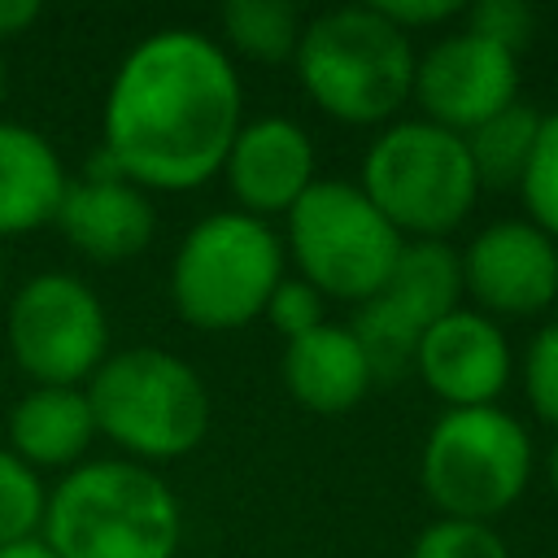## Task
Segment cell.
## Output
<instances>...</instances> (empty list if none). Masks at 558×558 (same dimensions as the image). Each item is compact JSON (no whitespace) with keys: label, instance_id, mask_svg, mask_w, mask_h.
I'll list each match as a JSON object with an SVG mask.
<instances>
[{"label":"cell","instance_id":"18","mask_svg":"<svg viewBox=\"0 0 558 558\" xmlns=\"http://www.w3.org/2000/svg\"><path fill=\"white\" fill-rule=\"evenodd\" d=\"M418 336L462 305V257L445 240H405L388 283L375 292Z\"/></svg>","mask_w":558,"mask_h":558},{"label":"cell","instance_id":"31","mask_svg":"<svg viewBox=\"0 0 558 558\" xmlns=\"http://www.w3.org/2000/svg\"><path fill=\"white\" fill-rule=\"evenodd\" d=\"M0 100H4V61H0Z\"/></svg>","mask_w":558,"mask_h":558},{"label":"cell","instance_id":"4","mask_svg":"<svg viewBox=\"0 0 558 558\" xmlns=\"http://www.w3.org/2000/svg\"><path fill=\"white\" fill-rule=\"evenodd\" d=\"M96 436L113 440L131 462H174L209 432L205 379L170 349H113L87 379Z\"/></svg>","mask_w":558,"mask_h":558},{"label":"cell","instance_id":"10","mask_svg":"<svg viewBox=\"0 0 558 558\" xmlns=\"http://www.w3.org/2000/svg\"><path fill=\"white\" fill-rule=\"evenodd\" d=\"M410 96L418 100L423 122L466 135L519 100V57L471 31H453L414 61Z\"/></svg>","mask_w":558,"mask_h":558},{"label":"cell","instance_id":"26","mask_svg":"<svg viewBox=\"0 0 558 558\" xmlns=\"http://www.w3.org/2000/svg\"><path fill=\"white\" fill-rule=\"evenodd\" d=\"M266 318H270V327H275L283 340L310 336L314 327L327 323V296H323L314 283H305L301 275H283L279 288H275L270 301H266Z\"/></svg>","mask_w":558,"mask_h":558},{"label":"cell","instance_id":"6","mask_svg":"<svg viewBox=\"0 0 558 558\" xmlns=\"http://www.w3.org/2000/svg\"><path fill=\"white\" fill-rule=\"evenodd\" d=\"M357 187L401 240H445L480 196L462 135L423 118L392 122L371 140Z\"/></svg>","mask_w":558,"mask_h":558},{"label":"cell","instance_id":"1","mask_svg":"<svg viewBox=\"0 0 558 558\" xmlns=\"http://www.w3.org/2000/svg\"><path fill=\"white\" fill-rule=\"evenodd\" d=\"M244 87L227 48L170 26L140 39L100 113V153L144 192H192L222 174L240 131Z\"/></svg>","mask_w":558,"mask_h":558},{"label":"cell","instance_id":"14","mask_svg":"<svg viewBox=\"0 0 558 558\" xmlns=\"http://www.w3.org/2000/svg\"><path fill=\"white\" fill-rule=\"evenodd\" d=\"M222 174L240 214L266 222L270 214H288L314 187V144L292 118H253L240 122Z\"/></svg>","mask_w":558,"mask_h":558},{"label":"cell","instance_id":"19","mask_svg":"<svg viewBox=\"0 0 558 558\" xmlns=\"http://www.w3.org/2000/svg\"><path fill=\"white\" fill-rule=\"evenodd\" d=\"M541 122H545L541 109L514 100L462 135L480 187H519L523 183L532 153H536V140H541Z\"/></svg>","mask_w":558,"mask_h":558},{"label":"cell","instance_id":"30","mask_svg":"<svg viewBox=\"0 0 558 558\" xmlns=\"http://www.w3.org/2000/svg\"><path fill=\"white\" fill-rule=\"evenodd\" d=\"M549 484H554V493H558V445L549 449Z\"/></svg>","mask_w":558,"mask_h":558},{"label":"cell","instance_id":"25","mask_svg":"<svg viewBox=\"0 0 558 558\" xmlns=\"http://www.w3.org/2000/svg\"><path fill=\"white\" fill-rule=\"evenodd\" d=\"M462 22H466L462 31L480 35V39H488V44L514 52V57L523 52V44L536 31V13L523 0H480V4H466Z\"/></svg>","mask_w":558,"mask_h":558},{"label":"cell","instance_id":"24","mask_svg":"<svg viewBox=\"0 0 558 558\" xmlns=\"http://www.w3.org/2000/svg\"><path fill=\"white\" fill-rule=\"evenodd\" d=\"M523 392L527 405L536 410V418H545L549 427H558V318L545 323L523 353Z\"/></svg>","mask_w":558,"mask_h":558},{"label":"cell","instance_id":"11","mask_svg":"<svg viewBox=\"0 0 558 558\" xmlns=\"http://www.w3.org/2000/svg\"><path fill=\"white\" fill-rule=\"evenodd\" d=\"M458 257L462 292L493 323L532 318L558 301V244L527 218L488 222Z\"/></svg>","mask_w":558,"mask_h":558},{"label":"cell","instance_id":"15","mask_svg":"<svg viewBox=\"0 0 558 558\" xmlns=\"http://www.w3.org/2000/svg\"><path fill=\"white\" fill-rule=\"evenodd\" d=\"M283 384L305 410L344 414L371 392L375 375H371V362H366L357 336L349 331V323H323L310 336L288 340Z\"/></svg>","mask_w":558,"mask_h":558},{"label":"cell","instance_id":"20","mask_svg":"<svg viewBox=\"0 0 558 558\" xmlns=\"http://www.w3.org/2000/svg\"><path fill=\"white\" fill-rule=\"evenodd\" d=\"M218 22H222L227 44L240 57L262 61V65L292 61L301 31H305L296 4H288V0H227Z\"/></svg>","mask_w":558,"mask_h":558},{"label":"cell","instance_id":"9","mask_svg":"<svg viewBox=\"0 0 558 558\" xmlns=\"http://www.w3.org/2000/svg\"><path fill=\"white\" fill-rule=\"evenodd\" d=\"M4 340L35 388H83L109 349V318L87 279L70 270L31 275L4 314Z\"/></svg>","mask_w":558,"mask_h":558},{"label":"cell","instance_id":"3","mask_svg":"<svg viewBox=\"0 0 558 558\" xmlns=\"http://www.w3.org/2000/svg\"><path fill=\"white\" fill-rule=\"evenodd\" d=\"M305 96L344 126L388 122L414 87V48L375 4H340L305 22L296 44Z\"/></svg>","mask_w":558,"mask_h":558},{"label":"cell","instance_id":"16","mask_svg":"<svg viewBox=\"0 0 558 558\" xmlns=\"http://www.w3.org/2000/svg\"><path fill=\"white\" fill-rule=\"evenodd\" d=\"M92 440L96 418L83 388H31L9 410V449L31 471H74Z\"/></svg>","mask_w":558,"mask_h":558},{"label":"cell","instance_id":"23","mask_svg":"<svg viewBox=\"0 0 558 558\" xmlns=\"http://www.w3.org/2000/svg\"><path fill=\"white\" fill-rule=\"evenodd\" d=\"M410 558H510V545L493 523L436 519L418 532Z\"/></svg>","mask_w":558,"mask_h":558},{"label":"cell","instance_id":"22","mask_svg":"<svg viewBox=\"0 0 558 558\" xmlns=\"http://www.w3.org/2000/svg\"><path fill=\"white\" fill-rule=\"evenodd\" d=\"M527 222H536L554 244H558V109L545 113L541 122V140L532 153V166L519 183Z\"/></svg>","mask_w":558,"mask_h":558},{"label":"cell","instance_id":"29","mask_svg":"<svg viewBox=\"0 0 558 558\" xmlns=\"http://www.w3.org/2000/svg\"><path fill=\"white\" fill-rule=\"evenodd\" d=\"M0 558H57L39 536L35 541H22V545H9V549H0Z\"/></svg>","mask_w":558,"mask_h":558},{"label":"cell","instance_id":"21","mask_svg":"<svg viewBox=\"0 0 558 558\" xmlns=\"http://www.w3.org/2000/svg\"><path fill=\"white\" fill-rule=\"evenodd\" d=\"M48 488L13 449H0V549L35 541L44 527Z\"/></svg>","mask_w":558,"mask_h":558},{"label":"cell","instance_id":"8","mask_svg":"<svg viewBox=\"0 0 558 558\" xmlns=\"http://www.w3.org/2000/svg\"><path fill=\"white\" fill-rule=\"evenodd\" d=\"M397 227L366 201L357 183L314 179V187L288 209V248L296 275L331 301H371L401 253Z\"/></svg>","mask_w":558,"mask_h":558},{"label":"cell","instance_id":"7","mask_svg":"<svg viewBox=\"0 0 558 558\" xmlns=\"http://www.w3.org/2000/svg\"><path fill=\"white\" fill-rule=\"evenodd\" d=\"M532 480V436L501 405L445 410L418 458V484L440 519L488 523L510 510Z\"/></svg>","mask_w":558,"mask_h":558},{"label":"cell","instance_id":"12","mask_svg":"<svg viewBox=\"0 0 558 558\" xmlns=\"http://www.w3.org/2000/svg\"><path fill=\"white\" fill-rule=\"evenodd\" d=\"M514 371L510 344L501 323L488 314L458 305L440 323H432L414 349V375L427 384L432 397L445 401V410H471V405H497Z\"/></svg>","mask_w":558,"mask_h":558},{"label":"cell","instance_id":"17","mask_svg":"<svg viewBox=\"0 0 558 558\" xmlns=\"http://www.w3.org/2000/svg\"><path fill=\"white\" fill-rule=\"evenodd\" d=\"M70 174L57 148L22 122H0V235H26L57 218Z\"/></svg>","mask_w":558,"mask_h":558},{"label":"cell","instance_id":"27","mask_svg":"<svg viewBox=\"0 0 558 558\" xmlns=\"http://www.w3.org/2000/svg\"><path fill=\"white\" fill-rule=\"evenodd\" d=\"M375 9L401 31V35H414L423 26H440V22H453L466 13L462 0H375Z\"/></svg>","mask_w":558,"mask_h":558},{"label":"cell","instance_id":"28","mask_svg":"<svg viewBox=\"0 0 558 558\" xmlns=\"http://www.w3.org/2000/svg\"><path fill=\"white\" fill-rule=\"evenodd\" d=\"M39 17H44V4L39 0H0V39L26 35Z\"/></svg>","mask_w":558,"mask_h":558},{"label":"cell","instance_id":"2","mask_svg":"<svg viewBox=\"0 0 558 558\" xmlns=\"http://www.w3.org/2000/svg\"><path fill=\"white\" fill-rule=\"evenodd\" d=\"M39 541L57 558H174L183 510L153 466L87 458L48 488Z\"/></svg>","mask_w":558,"mask_h":558},{"label":"cell","instance_id":"13","mask_svg":"<svg viewBox=\"0 0 558 558\" xmlns=\"http://www.w3.org/2000/svg\"><path fill=\"white\" fill-rule=\"evenodd\" d=\"M57 231L92 262L140 257L157 235V209L144 187L118 174V166L96 153L83 179H74L57 205Z\"/></svg>","mask_w":558,"mask_h":558},{"label":"cell","instance_id":"5","mask_svg":"<svg viewBox=\"0 0 558 558\" xmlns=\"http://www.w3.org/2000/svg\"><path fill=\"white\" fill-rule=\"evenodd\" d=\"M283 262L288 253L270 222L240 209L209 214L174 248L170 301L187 327H248L266 314V301L283 279Z\"/></svg>","mask_w":558,"mask_h":558}]
</instances>
